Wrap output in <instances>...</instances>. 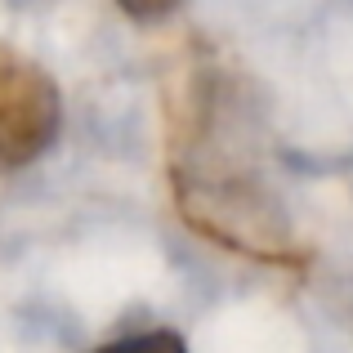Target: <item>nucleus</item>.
Segmentation results:
<instances>
[{"label":"nucleus","instance_id":"f257e3e1","mask_svg":"<svg viewBox=\"0 0 353 353\" xmlns=\"http://www.w3.org/2000/svg\"><path fill=\"white\" fill-rule=\"evenodd\" d=\"M59 85L14 50H0V174L32 165L59 139Z\"/></svg>","mask_w":353,"mask_h":353},{"label":"nucleus","instance_id":"f03ea898","mask_svg":"<svg viewBox=\"0 0 353 353\" xmlns=\"http://www.w3.org/2000/svg\"><path fill=\"white\" fill-rule=\"evenodd\" d=\"M94 353H188L174 331H143V336H121L112 345H99Z\"/></svg>","mask_w":353,"mask_h":353},{"label":"nucleus","instance_id":"7ed1b4c3","mask_svg":"<svg viewBox=\"0 0 353 353\" xmlns=\"http://www.w3.org/2000/svg\"><path fill=\"white\" fill-rule=\"evenodd\" d=\"M174 5H179V0H121V9L134 14V18H161V14H170Z\"/></svg>","mask_w":353,"mask_h":353}]
</instances>
